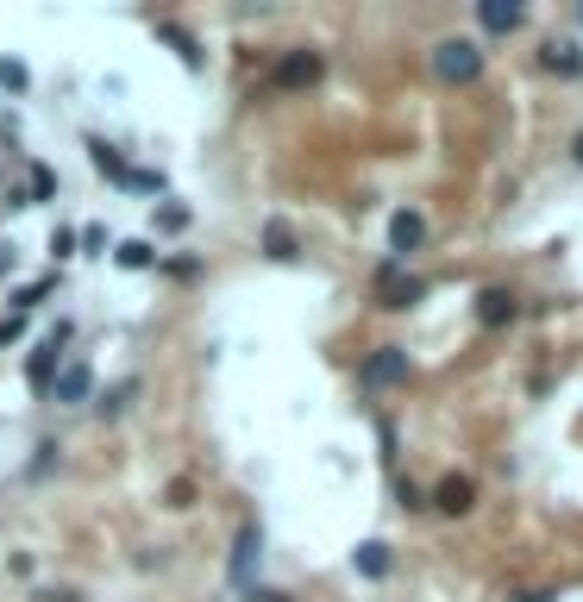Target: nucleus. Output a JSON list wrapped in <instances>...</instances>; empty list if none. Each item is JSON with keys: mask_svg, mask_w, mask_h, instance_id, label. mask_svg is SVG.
<instances>
[{"mask_svg": "<svg viewBox=\"0 0 583 602\" xmlns=\"http://www.w3.org/2000/svg\"><path fill=\"white\" fill-rule=\"evenodd\" d=\"M126 189H145V195H157V189H163V170H132V176H126Z\"/></svg>", "mask_w": 583, "mask_h": 602, "instance_id": "nucleus-22", "label": "nucleus"}, {"mask_svg": "<svg viewBox=\"0 0 583 602\" xmlns=\"http://www.w3.org/2000/svg\"><path fill=\"white\" fill-rule=\"evenodd\" d=\"M88 389H95V370H88L82 358H69V364L57 370V383H51V396H57L63 408H76V402H88Z\"/></svg>", "mask_w": 583, "mask_h": 602, "instance_id": "nucleus-10", "label": "nucleus"}, {"mask_svg": "<svg viewBox=\"0 0 583 602\" xmlns=\"http://www.w3.org/2000/svg\"><path fill=\"white\" fill-rule=\"evenodd\" d=\"M427 245V214L421 207H395L389 214V264H408Z\"/></svg>", "mask_w": 583, "mask_h": 602, "instance_id": "nucleus-4", "label": "nucleus"}, {"mask_svg": "<svg viewBox=\"0 0 583 602\" xmlns=\"http://www.w3.org/2000/svg\"><path fill=\"white\" fill-rule=\"evenodd\" d=\"M352 565H358V577H389V571H395V552H389L383 540H364V546L352 552Z\"/></svg>", "mask_w": 583, "mask_h": 602, "instance_id": "nucleus-14", "label": "nucleus"}, {"mask_svg": "<svg viewBox=\"0 0 583 602\" xmlns=\"http://www.w3.org/2000/svg\"><path fill=\"white\" fill-rule=\"evenodd\" d=\"M76 245H82V251H95V258H101V251H107V233H101V226H82V233H76Z\"/></svg>", "mask_w": 583, "mask_h": 602, "instance_id": "nucleus-24", "label": "nucleus"}, {"mask_svg": "<svg viewBox=\"0 0 583 602\" xmlns=\"http://www.w3.org/2000/svg\"><path fill=\"white\" fill-rule=\"evenodd\" d=\"M0 270H13V245H0Z\"/></svg>", "mask_w": 583, "mask_h": 602, "instance_id": "nucleus-32", "label": "nucleus"}, {"mask_svg": "<svg viewBox=\"0 0 583 602\" xmlns=\"http://www.w3.org/2000/svg\"><path fill=\"white\" fill-rule=\"evenodd\" d=\"M433 508H439V515H471V508H477V483L471 477H464V471H452V477H439L433 483Z\"/></svg>", "mask_w": 583, "mask_h": 602, "instance_id": "nucleus-9", "label": "nucleus"}, {"mask_svg": "<svg viewBox=\"0 0 583 602\" xmlns=\"http://www.w3.org/2000/svg\"><path fill=\"white\" fill-rule=\"evenodd\" d=\"M51 289H57V276H44V283H32V289H19V314H26V308H38V301L51 295Z\"/></svg>", "mask_w": 583, "mask_h": 602, "instance_id": "nucleus-21", "label": "nucleus"}, {"mask_svg": "<svg viewBox=\"0 0 583 602\" xmlns=\"http://www.w3.org/2000/svg\"><path fill=\"white\" fill-rule=\"evenodd\" d=\"M471 314H477V327H508V320L521 314V295H515V289H502V283H489V289H477Z\"/></svg>", "mask_w": 583, "mask_h": 602, "instance_id": "nucleus-7", "label": "nucleus"}, {"mask_svg": "<svg viewBox=\"0 0 583 602\" xmlns=\"http://www.w3.org/2000/svg\"><path fill=\"white\" fill-rule=\"evenodd\" d=\"M245 602H289V596H283V590H264V584H251V590H245Z\"/></svg>", "mask_w": 583, "mask_h": 602, "instance_id": "nucleus-29", "label": "nucleus"}, {"mask_svg": "<svg viewBox=\"0 0 583 602\" xmlns=\"http://www.w3.org/2000/svg\"><path fill=\"white\" fill-rule=\"evenodd\" d=\"M51 258H57V264L76 258V233H51Z\"/></svg>", "mask_w": 583, "mask_h": 602, "instance_id": "nucleus-26", "label": "nucleus"}, {"mask_svg": "<svg viewBox=\"0 0 583 602\" xmlns=\"http://www.w3.org/2000/svg\"><path fill=\"white\" fill-rule=\"evenodd\" d=\"M320 76H326V57L308 51V44H301V51H283L270 63V88H283V95H301V88H314Z\"/></svg>", "mask_w": 583, "mask_h": 602, "instance_id": "nucleus-2", "label": "nucleus"}, {"mask_svg": "<svg viewBox=\"0 0 583 602\" xmlns=\"http://www.w3.org/2000/svg\"><path fill=\"white\" fill-rule=\"evenodd\" d=\"M57 195V170L51 164H32V189H26V201H51Z\"/></svg>", "mask_w": 583, "mask_h": 602, "instance_id": "nucleus-19", "label": "nucleus"}, {"mask_svg": "<svg viewBox=\"0 0 583 602\" xmlns=\"http://www.w3.org/2000/svg\"><path fill=\"white\" fill-rule=\"evenodd\" d=\"M433 76L452 82V88H471L483 76V44H471V38H439L433 44Z\"/></svg>", "mask_w": 583, "mask_h": 602, "instance_id": "nucleus-1", "label": "nucleus"}, {"mask_svg": "<svg viewBox=\"0 0 583 602\" xmlns=\"http://www.w3.org/2000/svg\"><path fill=\"white\" fill-rule=\"evenodd\" d=\"M264 251H270L276 264H289V258H301V245H295V233H289L283 220H270V226H264Z\"/></svg>", "mask_w": 583, "mask_h": 602, "instance_id": "nucleus-15", "label": "nucleus"}, {"mask_svg": "<svg viewBox=\"0 0 583 602\" xmlns=\"http://www.w3.org/2000/svg\"><path fill=\"white\" fill-rule=\"evenodd\" d=\"M157 38H163V44H176V57L189 63V69H201V44H195L189 32H182V26H170V19H157Z\"/></svg>", "mask_w": 583, "mask_h": 602, "instance_id": "nucleus-16", "label": "nucleus"}, {"mask_svg": "<svg viewBox=\"0 0 583 602\" xmlns=\"http://www.w3.org/2000/svg\"><path fill=\"white\" fill-rule=\"evenodd\" d=\"M515 602H558V590H521Z\"/></svg>", "mask_w": 583, "mask_h": 602, "instance_id": "nucleus-30", "label": "nucleus"}, {"mask_svg": "<svg viewBox=\"0 0 583 602\" xmlns=\"http://www.w3.org/2000/svg\"><path fill=\"white\" fill-rule=\"evenodd\" d=\"M19 333H26V314H7V320H0V345H13Z\"/></svg>", "mask_w": 583, "mask_h": 602, "instance_id": "nucleus-27", "label": "nucleus"}, {"mask_svg": "<svg viewBox=\"0 0 583 602\" xmlns=\"http://www.w3.org/2000/svg\"><path fill=\"white\" fill-rule=\"evenodd\" d=\"M113 258H120L126 270H151V264H157V251H151V239H126L120 251H113Z\"/></svg>", "mask_w": 583, "mask_h": 602, "instance_id": "nucleus-17", "label": "nucleus"}, {"mask_svg": "<svg viewBox=\"0 0 583 602\" xmlns=\"http://www.w3.org/2000/svg\"><path fill=\"white\" fill-rule=\"evenodd\" d=\"M364 383H370V389H395V383H408V352H402V345H377V352L364 358Z\"/></svg>", "mask_w": 583, "mask_h": 602, "instance_id": "nucleus-8", "label": "nucleus"}, {"mask_svg": "<svg viewBox=\"0 0 583 602\" xmlns=\"http://www.w3.org/2000/svg\"><path fill=\"white\" fill-rule=\"evenodd\" d=\"M395 496H402V508H427V502H421V490H414V483H408V477H402V483H395Z\"/></svg>", "mask_w": 583, "mask_h": 602, "instance_id": "nucleus-28", "label": "nucleus"}, {"mask_svg": "<svg viewBox=\"0 0 583 602\" xmlns=\"http://www.w3.org/2000/svg\"><path fill=\"white\" fill-rule=\"evenodd\" d=\"M571 157H577V164H583V132H577V138H571Z\"/></svg>", "mask_w": 583, "mask_h": 602, "instance_id": "nucleus-33", "label": "nucleus"}, {"mask_svg": "<svg viewBox=\"0 0 583 602\" xmlns=\"http://www.w3.org/2000/svg\"><path fill=\"white\" fill-rule=\"evenodd\" d=\"M38 602H82V596H76V590H44Z\"/></svg>", "mask_w": 583, "mask_h": 602, "instance_id": "nucleus-31", "label": "nucleus"}, {"mask_svg": "<svg viewBox=\"0 0 583 602\" xmlns=\"http://www.w3.org/2000/svg\"><path fill=\"white\" fill-rule=\"evenodd\" d=\"M421 295H427V283H421V276H408L402 264H383V270H377V308L402 314V308H414Z\"/></svg>", "mask_w": 583, "mask_h": 602, "instance_id": "nucleus-5", "label": "nucleus"}, {"mask_svg": "<svg viewBox=\"0 0 583 602\" xmlns=\"http://www.w3.org/2000/svg\"><path fill=\"white\" fill-rule=\"evenodd\" d=\"M132 396H138V383H132V377H126V383H113L107 396H101V414H107V421H113V414H126V402H132Z\"/></svg>", "mask_w": 583, "mask_h": 602, "instance_id": "nucleus-18", "label": "nucleus"}, {"mask_svg": "<svg viewBox=\"0 0 583 602\" xmlns=\"http://www.w3.org/2000/svg\"><path fill=\"white\" fill-rule=\"evenodd\" d=\"M88 164H95L101 176H113L120 189H126V176H132V164L120 157V145H107V138H88Z\"/></svg>", "mask_w": 583, "mask_h": 602, "instance_id": "nucleus-13", "label": "nucleus"}, {"mask_svg": "<svg viewBox=\"0 0 583 602\" xmlns=\"http://www.w3.org/2000/svg\"><path fill=\"white\" fill-rule=\"evenodd\" d=\"M189 502H195V483L176 477V483H170V508H189Z\"/></svg>", "mask_w": 583, "mask_h": 602, "instance_id": "nucleus-25", "label": "nucleus"}, {"mask_svg": "<svg viewBox=\"0 0 583 602\" xmlns=\"http://www.w3.org/2000/svg\"><path fill=\"white\" fill-rule=\"evenodd\" d=\"M258 559H264V527L258 521H245L239 527V540H232V584H239V590H251V571H258Z\"/></svg>", "mask_w": 583, "mask_h": 602, "instance_id": "nucleus-6", "label": "nucleus"}, {"mask_svg": "<svg viewBox=\"0 0 583 602\" xmlns=\"http://www.w3.org/2000/svg\"><path fill=\"white\" fill-rule=\"evenodd\" d=\"M0 88H13V95H19V88H26V63H7V57H0Z\"/></svg>", "mask_w": 583, "mask_h": 602, "instance_id": "nucleus-23", "label": "nucleus"}, {"mask_svg": "<svg viewBox=\"0 0 583 602\" xmlns=\"http://www.w3.org/2000/svg\"><path fill=\"white\" fill-rule=\"evenodd\" d=\"M157 226H163V233H182V226H189V207H182V201H163L157 207Z\"/></svg>", "mask_w": 583, "mask_h": 602, "instance_id": "nucleus-20", "label": "nucleus"}, {"mask_svg": "<svg viewBox=\"0 0 583 602\" xmlns=\"http://www.w3.org/2000/svg\"><path fill=\"white\" fill-rule=\"evenodd\" d=\"M577 26H583V7H577Z\"/></svg>", "mask_w": 583, "mask_h": 602, "instance_id": "nucleus-34", "label": "nucleus"}, {"mask_svg": "<svg viewBox=\"0 0 583 602\" xmlns=\"http://www.w3.org/2000/svg\"><path fill=\"white\" fill-rule=\"evenodd\" d=\"M63 345H69V320H57V327L38 339V352L26 358V383L38 389V396H51V383H57V370H63V364H57Z\"/></svg>", "mask_w": 583, "mask_h": 602, "instance_id": "nucleus-3", "label": "nucleus"}, {"mask_svg": "<svg viewBox=\"0 0 583 602\" xmlns=\"http://www.w3.org/2000/svg\"><path fill=\"white\" fill-rule=\"evenodd\" d=\"M540 63L552 69V76H583V51H577L571 38H546L540 44Z\"/></svg>", "mask_w": 583, "mask_h": 602, "instance_id": "nucleus-12", "label": "nucleus"}, {"mask_svg": "<svg viewBox=\"0 0 583 602\" xmlns=\"http://www.w3.org/2000/svg\"><path fill=\"white\" fill-rule=\"evenodd\" d=\"M521 7H515V0H477V26L489 32V38H502V32H521Z\"/></svg>", "mask_w": 583, "mask_h": 602, "instance_id": "nucleus-11", "label": "nucleus"}]
</instances>
